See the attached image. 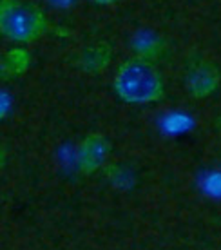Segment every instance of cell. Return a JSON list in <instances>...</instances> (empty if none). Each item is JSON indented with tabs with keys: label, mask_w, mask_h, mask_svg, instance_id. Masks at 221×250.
<instances>
[{
	"label": "cell",
	"mask_w": 221,
	"mask_h": 250,
	"mask_svg": "<svg viewBox=\"0 0 221 250\" xmlns=\"http://www.w3.org/2000/svg\"><path fill=\"white\" fill-rule=\"evenodd\" d=\"M218 127H220V131H221V118L218 120Z\"/></svg>",
	"instance_id": "30bf717a"
},
{
	"label": "cell",
	"mask_w": 221,
	"mask_h": 250,
	"mask_svg": "<svg viewBox=\"0 0 221 250\" xmlns=\"http://www.w3.org/2000/svg\"><path fill=\"white\" fill-rule=\"evenodd\" d=\"M111 154V142L107 136L93 132L83 138L76 150V163L82 174H95Z\"/></svg>",
	"instance_id": "277c9868"
},
{
	"label": "cell",
	"mask_w": 221,
	"mask_h": 250,
	"mask_svg": "<svg viewBox=\"0 0 221 250\" xmlns=\"http://www.w3.org/2000/svg\"><path fill=\"white\" fill-rule=\"evenodd\" d=\"M29 63H31V55L27 51L20 49V47L11 49L2 58V78L9 80V78L24 75L29 67Z\"/></svg>",
	"instance_id": "8992f818"
},
{
	"label": "cell",
	"mask_w": 221,
	"mask_h": 250,
	"mask_svg": "<svg viewBox=\"0 0 221 250\" xmlns=\"http://www.w3.org/2000/svg\"><path fill=\"white\" fill-rule=\"evenodd\" d=\"M0 31L13 42L31 44L49 31V20L31 2L0 0Z\"/></svg>",
	"instance_id": "7a4b0ae2"
},
{
	"label": "cell",
	"mask_w": 221,
	"mask_h": 250,
	"mask_svg": "<svg viewBox=\"0 0 221 250\" xmlns=\"http://www.w3.org/2000/svg\"><path fill=\"white\" fill-rule=\"evenodd\" d=\"M51 7H55V9H71V7H75L80 0H45Z\"/></svg>",
	"instance_id": "ba28073f"
},
{
	"label": "cell",
	"mask_w": 221,
	"mask_h": 250,
	"mask_svg": "<svg viewBox=\"0 0 221 250\" xmlns=\"http://www.w3.org/2000/svg\"><path fill=\"white\" fill-rule=\"evenodd\" d=\"M96 6H113V4H118L120 0H91Z\"/></svg>",
	"instance_id": "9c48e42d"
},
{
	"label": "cell",
	"mask_w": 221,
	"mask_h": 250,
	"mask_svg": "<svg viewBox=\"0 0 221 250\" xmlns=\"http://www.w3.org/2000/svg\"><path fill=\"white\" fill-rule=\"evenodd\" d=\"M111 60H113V51L107 44H95L89 45L78 55V60H76V65L80 71L87 73V75H98L101 71L111 65Z\"/></svg>",
	"instance_id": "5b68a950"
},
{
	"label": "cell",
	"mask_w": 221,
	"mask_h": 250,
	"mask_svg": "<svg viewBox=\"0 0 221 250\" xmlns=\"http://www.w3.org/2000/svg\"><path fill=\"white\" fill-rule=\"evenodd\" d=\"M133 47L136 51V55L147 60H154L156 57L161 55V51L165 47V42H161V38L151 33H140L138 37L134 38Z\"/></svg>",
	"instance_id": "52a82bcc"
},
{
	"label": "cell",
	"mask_w": 221,
	"mask_h": 250,
	"mask_svg": "<svg viewBox=\"0 0 221 250\" xmlns=\"http://www.w3.org/2000/svg\"><path fill=\"white\" fill-rule=\"evenodd\" d=\"M221 83V71L214 62L207 58H194L189 63L187 76H185V87L189 94L196 100L209 98L210 94L218 91Z\"/></svg>",
	"instance_id": "3957f363"
},
{
	"label": "cell",
	"mask_w": 221,
	"mask_h": 250,
	"mask_svg": "<svg viewBox=\"0 0 221 250\" xmlns=\"http://www.w3.org/2000/svg\"><path fill=\"white\" fill-rule=\"evenodd\" d=\"M116 96L131 105H145L163 100V76L152 60L134 57L120 63L113 78Z\"/></svg>",
	"instance_id": "6da1fadb"
}]
</instances>
